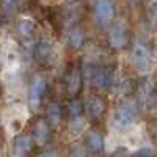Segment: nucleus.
<instances>
[{"label":"nucleus","mask_w":157,"mask_h":157,"mask_svg":"<svg viewBox=\"0 0 157 157\" xmlns=\"http://www.w3.org/2000/svg\"><path fill=\"white\" fill-rule=\"evenodd\" d=\"M17 32L22 39H32L35 35V24L30 19H21L17 22Z\"/></svg>","instance_id":"4468645a"},{"label":"nucleus","mask_w":157,"mask_h":157,"mask_svg":"<svg viewBox=\"0 0 157 157\" xmlns=\"http://www.w3.org/2000/svg\"><path fill=\"white\" fill-rule=\"evenodd\" d=\"M36 157H58V154L55 151H44V152H41L39 155H36Z\"/></svg>","instance_id":"6ab92c4d"},{"label":"nucleus","mask_w":157,"mask_h":157,"mask_svg":"<svg viewBox=\"0 0 157 157\" xmlns=\"http://www.w3.org/2000/svg\"><path fill=\"white\" fill-rule=\"evenodd\" d=\"M130 58H132V64L141 72H146L152 68V52L143 43H137L134 46Z\"/></svg>","instance_id":"f03ea898"},{"label":"nucleus","mask_w":157,"mask_h":157,"mask_svg":"<svg viewBox=\"0 0 157 157\" xmlns=\"http://www.w3.org/2000/svg\"><path fill=\"white\" fill-rule=\"evenodd\" d=\"M137 115H138V107H137V102L132 99H126L123 101L120 105L116 107L115 115H113V127L116 129H126L132 124L137 120Z\"/></svg>","instance_id":"f257e3e1"},{"label":"nucleus","mask_w":157,"mask_h":157,"mask_svg":"<svg viewBox=\"0 0 157 157\" xmlns=\"http://www.w3.org/2000/svg\"><path fill=\"white\" fill-rule=\"evenodd\" d=\"M112 157H129V154H127V151H126L124 148H120V149L115 151V154H113Z\"/></svg>","instance_id":"a211bd4d"},{"label":"nucleus","mask_w":157,"mask_h":157,"mask_svg":"<svg viewBox=\"0 0 157 157\" xmlns=\"http://www.w3.org/2000/svg\"><path fill=\"white\" fill-rule=\"evenodd\" d=\"M82 86H83V74H82V69L78 66H74L69 72H68V77H66V88H68V93L71 98H77L78 93L82 91Z\"/></svg>","instance_id":"6e6552de"},{"label":"nucleus","mask_w":157,"mask_h":157,"mask_svg":"<svg viewBox=\"0 0 157 157\" xmlns=\"http://www.w3.org/2000/svg\"><path fill=\"white\" fill-rule=\"evenodd\" d=\"M33 138L27 134H19L13 140V152L16 157H25L33 149Z\"/></svg>","instance_id":"9d476101"},{"label":"nucleus","mask_w":157,"mask_h":157,"mask_svg":"<svg viewBox=\"0 0 157 157\" xmlns=\"http://www.w3.org/2000/svg\"><path fill=\"white\" fill-rule=\"evenodd\" d=\"M69 43H71V46H72L74 49H80V47L83 46V43H85V35H83V32L78 29V27H74V29L71 30V33H69Z\"/></svg>","instance_id":"dca6fc26"},{"label":"nucleus","mask_w":157,"mask_h":157,"mask_svg":"<svg viewBox=\"0 0 157 157\" xmlns=\"http://www.w3.org/2000/svg\"><path fill=\"white\" fill-rule=\"evenodd\" d=\"M83 110H86L88 118L93 123H99V121H102V118L105 116L107 101L99 94H91L86 99V104L83 105Z\"/></svg>","instance_id":"7ed1b4c3"},{"label":"nucleus","mask_w":157,"mask_h":157,"mask_svg":"<svg viewBox=\"0 0 157 157\" xmlns=\"http://www.w3.org/2000/svg\"><path fill=\"white\" fill-rule=\"evenodd\" d=\"M91 80L98 90H109L113 85V71L107 68L94 69L91 74Z\"/></svg>","instance_id":"1a4fd4ad"},{"label":"nucleus","mask_w":157,"mask_h":157,"mask_svg":"<svg viewBox=\"0 0 157 157\" xmlns=\"http://www.w3.org/2000/svg\"><path fill=\"white\" fill-rule=\"evenodd\" d=\"M115 5L113 0H96L94 3V19L99 27H107L113 21Z\"/></svg>","instance_id":"20e7f679"},{"label":"nucleus","mask_w":157,"mask_h":157,"mask_svg":"<svg viewBox=\"0 0 157 157\" xmlns=\"http://www.w3.org/2000/svg\"><path fill=\"white\" fill-rule=\"evenodd\" d=\"M47 93V80L43 75H36L32 83H30V90H29V102L33 109H36L39 104L43 102L44 96Z\"/></svg>","instance_id":"39448f33"},{"label":"nucleus","mask_w":157,"mask_h":157,"mask_svg":"<svg viewBox=\"0 0 157 157\" xmlns=\"http://www.w3.org/2000/svg\"><path fill=\"white\" fill-rule=\"evenodd\" d=\"M46 120L49 121V124L54 127V126H58L63 120V109L58 102H52L49 109H47V118Z\"/></svg>","instance_id":"f8f14e48"},{"label":"nucleus","mask_w":157,"mask_h":157,"mask_svg":"<svg viewBox=\"0 0 157 157\" xmlns=\"http://www.w3.org/2000/svg\"><path fill=\"white\" fill-rule=\"evenodd\" d=\"M52 47L47 44V43H39L36 47H35V60L38 63H47L52 57Z\"/></svg>","instance_id":"ddd939ff"},{"label":"nucleus","mask_w":157,"mask_h":157,"mask_svg":"<svg viewBox=\"0 0 157 157\" xmlns=\"http://www.w3.org/2000/svg\"><path fill=\"white\" fill-rule=\"evenodd\" d=\"M52 135V126L46 118H38L33 124V134L32 138L38 146H46Z\"/></svg>","instance_id":"423d86ee"},{"label":"nucleus","mask_w":157,"mask_h":157,"mask_svg":"<svg viewBox=\"0 0 157 157\" xmlns=\"http://www.w3.org/2000/svg\"><path fill=\"white\" fill-rule=\"evenodd\" d=\"M68 115L69 120H75V118H80L83 115V102L78 98H72L68 104Z\"/></svg>","instance_id":"2eb2a0df"},{"label":"nucleus","mask_w":157,"mask_h":157,"mask_svg":"<svg viewBox=\"0 0 157 157\" xmlns=\"http://www.w3.org/2000/svg\"><path fill=\"white\" fill-rule=\"evenodd\" d=\"M85 143H86V149L93 154H101L104 151V137L98 130H90L85 137Z\"/></svg>","instance_id":"9b49d317"},{"label":"nucleus","mask_w":157,"mask_h":157,"mask_svg":"<svg viewBox=\"0 0 157 157\" xmlns=\"http://www.w3.org/2000/svg\"><path fill=\"white\" fill-rule=\"evenodd\" d=\"M129 43V32L123 24H116L115 27H112L110 33H109V44L112 49L120 50L124 49Z\"/></svg>","instance_id":"0eeeda50"},{"label":"nucleus","mask_w":157,"mask_h":157,"mask_svg":"<svg viewBox=\"0 0 157 157\" xmlns=\"http://www.w3.org/2000/svg\"><path fill=\"white\" fill-rule=\"evenodd\" d=\"M134 157H151V149H149V148H143V149H140Z\"/></svg>","instance_id":"f3484780"}]
</instances>
